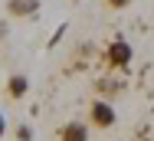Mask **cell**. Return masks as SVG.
Masks as SVG:
<instances>
[{
	"label": "cell",
	"instance_id": "obj_1",
	"mask_svg": "<svg viewBox=\"0 0 154 141\" xmlns=\"http://www.w3.org/2000/svg\"><path fill=\"white\" fill-rule=\"evenodd\" d=\"M85 125L95 128V131H108V128H115V125H118V112H115V105L105 102V99H95L92 105H89V121H85Z\"/></svg>",
	"mask_w": 154,
	"mask_h": 141
},
{
	"label": "cell",
	"instance_id": "obj_2",
	"mask_svg": "<svg viewBox=\"0 0 154 141\" xmlns=\"http://www.w3.org/2000/svg\"><path fill=\"white\" fill-rule=\"evenodd\" d=\"M131 43H125V39H112L108 43V49H105V62H108V69H115V72H125L128 66H131Z\"/></svg>",
	"mask_w": 154,
	"mask_h": 141
},
{
	"label": "cell",
	"instance_id": "obj_3",
	"mask_svg": "<svg viewBox=\"0 0 154 141\" xmlns=\"http://www.w3.org/2000/svg\"><path fill=\"white\" fill-rule=\"evenodd\" d=\"M89 135H92V128H89L85 121H69V125L59 128L56 141H89Z\"/></svg>",
	"mask_w": 154,
	"mask_h": 141
},
{
	"label": "cell",
	"instance_id": "obj_4",
	"mask_svg": "<svg viewBox=\"0 0 154 141\" xmlns=\"http://www.w3.org/2000/svg\"><path fill=\"white\" fill-rule=\"evenodd\" d=\"M7 99L10 102H20V99H26V92H30V79L23 76V72H13L10 79H7Z\"/></svg>",
	"mask_w": 154,
	"mask_h": 141
},
{
	"label": "cell",
	"instance_id": "obj_5",
	"mask_svg": "<svg viewBox=\"0 0 154 141\" xmlns=\"http://www.w3.org/2000/svg\"><path fill=\"white\" fill-rule=\"evenodd\" d=\"M39 10V0H7V17L13 20H26Z\"/></svg>",
	"mask_w": 154,
	"mask_h": 141
},
{
	"label": "cell",
	"instance_id": "obj_6",
	"mask_svg": "<svg viewBox=\"0 0 154 141\" xmlns=\"http://www.w3.org/2000/svg\"><path fill=\"white\" fill-rule=\"evenodd\" d=\"M95 89H98V99L112 102V99L125 89V79H112V76H105V79H98V82H95Z\"/></svg>",
	"mask_w": 154,
	"mask_h": 141
},
{
	"label": "cell",
	"instance_id": "obj_7",
	"mask_svg": "<svg viewBox=\"0 0 154 141\" xmlns=\"http://www.w3.org/2000/svg\"><path fill=\"white\" fill-rule=\"evenodd\" d=\"M17 141H33V128L30 125H17Z\"/></svg>",
	"mask_w": 154,
	"mask_h": 141
},
{
	"label": "cell",
	"instance_id": "obj_8",
	"mask_svg": "<svg viewBox=\"0 0 154 141\" xmlns=\"http://www.w3.org/2000/svg\"><path fill=\"white\" fill-rule=\"evenodd\" d=\"M102 3H105L108 10H125V7H131L134 0H102Z\"/></svg>",
	"mask_w": 154,
	"mask_h": 141
},
{
	"label": "cell",
	"instance_id": "obj_9",
	"mask_svg": "<svg viewBox=\"0 0 154 141\" xmlns=\"http://www.w3.org/2000/svg\"><path fill=\"white\" fill-rule=\"evenodd\" d=\"M7 36H10V23L0 20V43H7Z\"/></svg>",
	"mask_w": 154,
	"mask_h": 141
},
{
	"label": "cell",
	"instance_id": "obj_10",
	"mask_svg": "<svg viewBox=\"0 0 154 141\" xmlns=\"http://www.w3.org/2000/svg\"><path fill=\"white\" fill-rule=\"evenodd\" d=\"M7 135V118H3V112H0V138Z\"/></svg>",
	"mask_w": 154,
	"mask_h": 141
}]
</instances>
